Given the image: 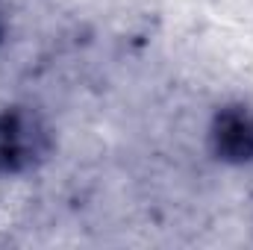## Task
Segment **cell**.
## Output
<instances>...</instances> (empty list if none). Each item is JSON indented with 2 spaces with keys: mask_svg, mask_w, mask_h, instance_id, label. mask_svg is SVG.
I'll use <instances>...</instances> for the list:
<instances>
[{
  "mask_svg": "<svg viewBox=\"0 0 253 250\" xmlns=\"http://www.w3.org/2000/svg\"><path fill=\"white\" fill-rule=\"evenodd\" d=\"M56 153V129L47 115L24 100L0 106V177L42 171Z\"/></svg>",
  "mask_w": 253,
  "mask_h": 250,
  "instance_id": "cell-1",
  "label": "cell"
},
{
  "mask_svg": "<svg viewBox=\"0 0 253 250\" xmlns=\"http://www.w3.org/2000/svg\"><path fill=\"white\" fill-rule=\"evenodd\" d=\"M206 153L224 168H253V103L224 100L206 121Z\"/></svg>",
  "mask_w": 253,
  "mask_h": 250,
  "instance_id": "cell-2",
  "label": "cell"
},
{
  "mask_svg": "<svg viewBox=\"0 0 253 250\" xmlns=\"http://www.w3.org/2000/svg\"><path fill=\"white\" fill-rule=\"evenodd\" d=\"M9 36H12V15H9V6L0 0V47L9 42Z\"/></svg>",
  "mask_w": 253,
  "mask_h": 250,
  "instance_id": "cell-3",
  "label": "cell"
}]
</instances>
